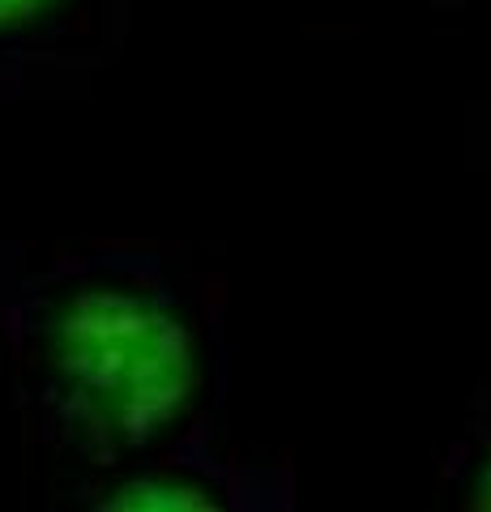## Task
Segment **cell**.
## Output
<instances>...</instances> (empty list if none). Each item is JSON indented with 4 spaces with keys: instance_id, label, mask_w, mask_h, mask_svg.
Returning <instances> with one entry per match:
<instances>
[{
    "instance_id": "1",
    "label": "cell",
    "mask_w": 491,
    "mask_h": 512,
    "mask_svg": "<svg viewBox=\"0 0 491 512\" xmlns=\"http://www.w3.org/2000/svg\"><path fill=\"white\" fill-rule=\"evenodd\" d=\"M26 423L82 466L214 431L231 380L223 291L154 248H86L0 278Z\"/></svg>"
},
{
    "instance_id": "2",
    "label": "cell",
    "mask_w": 491,
    "mask_h": 512,
    "mask_svg": "<svg viewBox=\"0 0 491 512\" xmlns=\"http://www.w3.org/2000/svg\"><path fill=\"white\" fill-rule=\"evenodd\" d=\"M47 512H299L287 461L223 448L214 431L82 466Z\"/></svg>"
},
{
    "instance_id": "3",
    "label": "cell",
    "mask_w": 491,
    "mask_h": 512,
    "mask_svg": "<svg viewBox=\"0 0 491 512\" xmlns=\"http://www.w3.org/2000/svg\"><path fill=\"white\" fill-rule=\"evenodd\" d=\"M124 0H0V69H35L94 52Z\"/></svg>"
},
{
    "instance_id": "4",
    "label": "cell",
    "mask_w": 491,
    "mask_h": 512,
    "mask_svg": "<svg viewBox=\"0 0 491 512\" xmlns=\"http://www.w3.org/2000/svg\"><path fill=\"white\" fill-rule=\"evenodd\" d=\"M436 512H491V393L470 406L466 423L445 448Z\"/></svg>"
},
{
    "instance_id": "5",
    "label": "cell",
    "mask_w": 491,
    "mask_h": 512,
    "mask_svg": "<svg viewBox=\"0 0 491 512\" xmlns=\"http://www.w3.org/2000/svg\"><path fill=\"white\" fill-rule=\"evenodd\" d=\"M0 278H5V269H0Z\"/></svg>"
}]
</instances>
